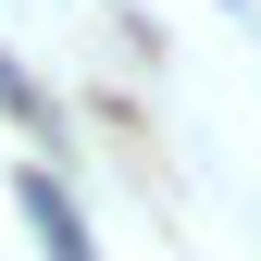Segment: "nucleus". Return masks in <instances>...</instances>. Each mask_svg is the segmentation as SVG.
Returning <instances> with one entry per match:
<instances>
[{
  "instance_id": "f03ea898",
  "label": "nucleus",
  "mask_w": 261,
  "mask_h": 261,
  "mask_svg": "<svg viewBox=\"0 0 261 261\" xmlns=\"http://www.w3.org/2000/svg\"><path fill=\"white\" fill-rule=\"evenodd\" d=\"M0 100H25V87H13V75H0Z\"/></svg>"
},
{
  "instance_id": "f257e3e1",
  "label": "nucleus",
  "mask_w": 261,
  "mask_h": 261,
  "mask_svg": "<svg viewBox=\"0 0 261 261\" xmlns=\"http://www.w3.org/2000/svg\"><path fill=\"white\" fill-rule=\"evenodd\" d=\"M25 212H38V237H50V261H100V249H87V224H75V199L50 187V162H25Z\"/></svg>"
}]
</instances>
